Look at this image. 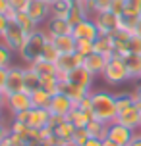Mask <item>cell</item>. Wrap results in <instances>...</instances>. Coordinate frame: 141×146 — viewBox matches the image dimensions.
I'll use <instances>...</instances> for the list:
<instances>
[{
    "instance_id": "obj_37",
    "label": "cell",
    "mask_w": 141,
    "mask_h": 146,
    "mask_svg": "<svg viewBox=\"0 0 141 146\" xmlns=\"http://www.w3.org/2000/svg\"><path fill=\"white\" fill-rule=\"evenodd\" d=\"M29 129H31V127L27 123H19V121H12V125H10V131L15 133V135H19L23 140H25V137H27Z\"/></svg>"
},
{
    "instance_id": "obj_14",
    "label": "cell",
    "mask_w": 141,
    "mask_h": 146,
    "mask_svg": "<svg viewBox=\"0 0 141 146\" xmlns=\"http://www.w3.org/2000/svg\"><path fill=\"white\" fill-rule=\"evenodd\" d=\"M64 79L68 81V83H72V85H75V87H81V88H87V90H91V87H93V75H91L87 69L83 66L75 67L74 71H70L64 77Z\"/></svg>"
},
{
    "instance_id": "obj_40",
    "label": "cell",
    "mask_w": 141,
    "mask_h": 146,
    "mask_svg": "<svg viewBox=\"0 0 141 146\" xmlns=\"http://www.w3.org/2000/svg\"><path fill=\"white\" fill-rule=\"evenodd\" d=\"M124 8H126V0H112L110 12H114L116 15H122L124 14Z\"/></svg>"
},
{
    "instance_id": "obj_31",
    "label": "cell",
    "mask_w": 141,
    "mask_h": 146,
    "mask_svg": "<svg viewBox=\"0 0 141 146\" xmlns=\"http://www.w3.org/2000/svg\"><path fill=\"white\" fill-rule=\"evenodd\" d=\"M29 67H33L35 71L41 75V77H45V75H58V69H56V64H50V62H45V60L41 58L37 62H33L29 64Z\"/></svg>"
},
{
    "instance_id": "obj_2",
    "label": "cell",
    "mask_w": 141,
    "mask_h": 146,
    "mask_svg": "<svg viewBox=\"0 0 141 146\" xmlns=\"http://www.w3.org/2000/svg\"><path fill=\"white\" fill-rule=\"evenodd\" d=\"M48 42V35L46 31H35L33 35L27 36V42L23 44V48L19 50V56H21L23 62H27V66L41 60L43 56V50H45V44Z\"/></svg>"
},
{
    "instance_id": "obj_26",
    "label": "cell",
    "mask_w": 141,
    "mask_h": 146,
    "mask_svg": "<svg viewBox=\"0 0 141 146\" xmlns=\"http://www.w3.org/2000/svg\"><path fill=\"white\" fill-rule=\"evenodd\" d=\"M60 77L58 75H45V77H41V88L46 90L50 96L58 94L60 92Z\"/></svg>"
},
{
    "instance_id": "obj_11",
    "label": "cell",
    "mask_w": 141,
    "mask_h": 146,
    "mask_svg": "<svg viewBox=\"0 0 141 146\" xmlns=\"http://www.w3.org/2000/svg\"><path fill=\"white\" fill-rule=\"evenodd\" d=\"M72 35L75 36V40H93L95 42L97 38L101 36V33H99V27L95 25V21H93V17H87V19H83L81 23H77V25H74V33Z\"/></svg>"
},
{
    "instance_id": "obj_3",
    "label": "cell",
    "mask_w": 141,
    "mask_h": 146,
    "mask_svg": "<svg viewBox=\"0 0 141 146\" xmlns=\"http://www.w3.org/2000/svg\"><path fill=\"white\" fill-rule=\"evenodd\" d=\"M103 79L108 85H120V83L130 79V73H128V67L124 64V58L114 56V58L108 60V64L104 67V73H103Z\"/></svg>"
},
{
    "instance_id": "obj_39",
    "label": "cell",
    "mask_w": 141,
    "mask_h": 146,
    "mask_svg": "<svg viewBox=\"0 0 141 146\" xmlns=\"http://www.w3.org/2000/svg\"><path fill=\"white\" fill-rule=\"evenodd\" d=\"M128 52L130 54H141V36L132 35L130 42H128Z\"/></svg>"
},
{
    "instance_id": "obj_42",
    "label": "cell",
    "mask_w": 141,
    "mask_h": 146,
    "mask_svg": "<svg viewBox=\"0 0 141 146\" xmlns=\"http://www.w3.org/2000/svg\"><path fill=\"white\" fill-rule=\"evenodd\" d=\"M10 19H8V15L6 14H0V38L4 36V33L8 31V27H10Z\"/></svg>"
},
{
    "instance_id": "obj_17",
    "label": "cell",
    "mask_w": 141,
    "mask_h": 146,
    "mask_svg": "<svg viewBox=\"0 0 141 146\" xmlns=\"http://www.w3.org/2000/svg\"><path fill=\"white\" fill-rule=\"evenodd\" d=\"M50 111L46 108H31V115H29V127L31 129H45L48 121H50Z\"/></svg>"
},
{
    "instance_id": "obj_47",
    "label": "cell",
    "mask_w": 141,
    "mask_h": 146,
    "mask_svg": "<svg viewBox=\"0 0 141 146\" xmlns=\"http://www.w3.org/2000/svg\"><path fill=\"white\" fill-rule=\"evenodd\" d=\"M6 100H8V94L0 90V111H4V108H6Z\"/></svg>"
},
{
    "instance_id": "obj_50",
    "label": "cell",
    "mask_w": 141,
    "mask_h": 146,
    "mask_svg": "<svg viewBox=\"0 0 141 146\" xmlns=\"http://www.w3.org/2000/svg\"><path fill=\"white\" fill-rule=\"evenodd\" d=\"M103 146H120V144H116V142H112L110 139H104V140H103Z\"/></svg>"
},
{
    "instance_id": "obj_18",
    "label": "cell",
    "mask_w": 141,
    "mask_h": 146,
    "mask_svg": "<svg viewBox=\"0 0 141 146\" xmlns=\"http://www.w3.org/2000/svg\"><path fill=\"white\" fill-rule=\"evenodd\" d=\"M60 92H64V94L70 96V98L75 102V106H77V102H79V100H83L87 94H91V90L81 88V87H75V85H72V83H68L66 79L60 81Z\"/></svg>"
},
{
    "instance_id": "obj_41",
    "label": "cell",
    "mask_w": 141,
    "mask_h": 146,
    "mask_svg": "<svg viewBox=\"0 0 141 146\" xmlns=\"http://www.w3.org/2000/svg\"><path fill=\"white\" fill-rule=\"evenodd\" d=\"M77 108L83 110V111H91V108H93V100H91V94H87L83 100H79L77 102Z\"/></svg>"
},
{
    "instance_id": "obj_25",
    "label": "cell",
    "mask_w": 141,
    "mask_h": 146,
    "mask_svg": "<svg viewBox=\"0 0 141 146\" xmlns=\"http://www.w3.org/2000/svg\"><path fill=\"white\" fill-rule=\"evenodd\" d=\"M85 129L89 131V137H93V139H101V140H104L106 137H108V123H103V121L91 119L89 125H87Z\"/></svg>"
},
{
    "instance_id": "obj_48",
    "label": "cell",
    "mask_w": 141,
    "mask_h": 146,
    "mask_svg": "<svg viewBox=\"0 0 141 146\" xmlns=\"http://www.w3.org/2000/svg\"><path fill=\"white\" fill-rule=\"evenodd\" d=\"M8 10H10L8 0H0V14H8Z\"/></svg>"
},
{
    "instance_id": "obj_24",
    "label": "cell",
    "mask_w": 141,
    "mask_h": 146,
    "mask_svg": "<svg viewBox=\"0 0 141 146\" xmlns=\"http://www.w3.org/2000/svg\"><path fill=\"white\" fill-rule=\"evenodd\" d=\"M23 73H25V92H33V90H37L41 88V75H39L33 67H23Z\"/></svg>"
},
{
    "instance_id": "obj_53",
    "label": "cell",
    "mask_w": 141,
    "mask_h": 146,
    "mask_svg": "<svg viewBox=\"0 0 141 146\" xmlns=\"http://www.w3.org/2000/svg\"><path fill=\"white\" fill-rule=\"evenodd\" d=\"M45 2H48V4L52 6V4H56V2H60V0H45Z\"/></svg>"
},
{
    "instance_id": "obj_21",
    "label": "cell",
    "mask_w": 141,
    "mask_h": 146,
    "mask_svg": "<svg viewBox=\"0 0 141 146\" xmlns=\"http://www.w3.org/2000/svg\"><path fill=\"white\" fill-rule=\"evenodd\" d=\"M14 23H17V25H19L27 35H33L35 31H39V23L35 21L27 12H17L15 17H14Z\"/></svg>"
},
{
    "instance_id": "obj_12",
    "label": "cell",
    "mask_w": 141,
    "mask_h": 146,
    "mask_svg": "<svg viewBox=\"0 0 141 146\" xmlns=\"http://www.w3.org/2000/svg\"><path fill=\"white\" fill-rule=\"evenodd\" d=\"M116 121L122 123V125H126V127H130L132 131H139L141 129V102H135L134 108L118 113Z\"/></svg>"
},
{
    "instance_id": "obj_29",
    "label": "cell",
    "mask_w": 141,
    "mask_h": 146,
    "mask_svg": "<svg viewBox=\"0 0 141 146\" xmlns=\"http://www.w3.org/2000/svg\"><path fill=\"white\" fill-rule=\"evenodd\" d=\"M89 17V12H87V8L83 6L81 2H77L72 6L70 10V15H68V21L72 23V25H77V23H81L83 19H87Z\"/></svg>"
},
{
    "instance_id": "obj_28",
    "label": "cell",
    "mask_w": 141,
    "mask_h": 146,
    "mask_svg": "<svg viewBox=\"0 0 141 146\" xmlns=\"http://www.w3.org/2000/svg\"><path fill=\"white\" fill-rule=\"evenodd\" d=\"M50 100H52V96L46 90H43V88H37V90L31 92V104H33V108H46L48 110Z\"/></svg>"
},
{
    "instance_id": "obj_33",
    "label": "cell",
    "mask_w": 141,
    "mask_h": 146,
    "mask_svg": "<svg viewBox=\"0 0 141 146\" xmlns=\"http://www.w3.org/2000/svg\"><path fill=\"white\" fill-rule=\"evenodd\" d=\"M75 52L81 54L83 58H87L89 54L95 52V42H93V40H83V38H81V40L75 42Z\"/></svg>"
},
{
    "instance_id": "obj_10",
    "label": "cell",
    "mask_w": 141,
    "mask_h": 146,
    "mask_svg": "<svg viewBox=\"0 0 141 146\" xmlns=\"http://www.w3.org/2000/svg\"><path fill=\"white\" fill-rule=\"evenodd\" d=\"M83 66V56L77 54V52H72V54H60L58 62H56V69H58V77L64 79L70 71H74L75 67Z\"/></svg>"
},
{
    "instance_id": "obj_1",
    "label": "cell",
    "mask_w": 141,
    "mask_h": 146,
    "mask_svg": "<svg viewBox=\"0 0 141 146\" xmlns=\"http://www.w3.org/2000/svg\"><path fill=\"white\" fill-rule=\"evenodd\" d=\"M91 100H93V119L103 121V123H114L118 117V110H116V94L104 92V90H97L91 92Z\"/></svg>"
},
{
    "instance_id": "obj_9",
    "label": "cell",
    "mask_w": 141,
    "mask_h": 146,
    "mask_svg": "<svg viewBox=\"0 0 141 146\" xmlns=\"http://www.w3.org/2000/svg\"><path fill=\"white\" fill-rule=\"evenodd\" d=\"M33 108V104H31V94L29 92H15V94H8V100H6V110L15 115V113H19V111H27V110Z\"/></svg>"
},
{
    "instance_id": "obj_35",
    "label": "cell",
    "mask_w": 141,
    "mask_h": 146,
    "mask_svg": "<svg viewBox=\"0 0 141 146\" xmlns=\"http://www.w3.org/2000/svg\"><path fill=\"white\" fill-rule=\"evenodd\" d=\"M122 15L139 17L141 15V0H126V8H124V14Z\"/></svg>"
},
{
    "instance_id": "obj_5",
    "label": "cell",
    "mask_w": 141,
    "mask_h": 146,
    "mask_svg": "<svg viewBox=\"0 0 141 146\" xmlns=\"http://www.w3.org/2000/svg\"><path fill=\"white\" fill-rule=\"evenodd\" d=\"M93 21L99 27V33L101 35H114L120 29V15H116L110 10L95 14L93 15Z\"/></svg>"
},
{
    "instance_id": "obj_4",
    "label": "cell",
    "mask_w": 141,
    "mask_h": 146,
    "mask_svg": "<svg viewBox=\"0 0 141 146\" xmlns=\"http://www.w3.org/2000/svg\"><path fill=\"white\" fill-rule=\"evenodd\" d=\"M27 36H29V35H27L17 23L12 21V23H10V27H8V31L4 33V36H2L0 40L6 44L12 52H19L23 48V44L27 42Z\"/></svg>"
},
{
    "instance_id": "obj_54",
    "label": "cell",
    "mask_w": 141,
    "mask_h": 146,
    "mask_svg": "<svg viewBox=\"0 0 141 146\" xmlns=\"http://www.w3.org/2000/svg\"><path fill=\"white\" fill-rule=\"evenodd\" d=\"M70 2H74V4H77V2H81V0H70Z\"/></svg>"
},
{
    "instance_id": "obj_49",
    "label": "cell",
    "mask_w": 141,
    "mask_h": 146,
    "mask_svg": "<svg viewBox=\"0 0 141 146\" xmlns=\"http://www.w3.org/2000/svg\"><path fill=\"white\" fill-rule=\"evenodd\" d=\"M135 36H141V17L137 19V25H135V31H134Z\"/></svg>"
},
{
    "instance_id": "obj_20",
    "label": "cell",
    "mask_w": 141,
    "mask_h": 146,
    "mask_svg": "<svg viewBox=\"0 0 141 146\" xmlns=\"http://www.w3.org/2000/svg\"><path fill=\"white\" fill-rule=\"evenodd\" d=\"M52 42H54V46L58 48L60 54H72V52H75V36L74 35H62V36H54V38H50Z\"/></svg>"
},
{
    "instance_id": "obj_16",
    "label": "cell",
    "mask_w": 141,
    "mask_h": 146,
    "mask_svg": "<svg viewBox=\"0 0 141 146\" xmlns=\"http://www.w3.org/2000/svg\"><path fill=\"white\" fill-rule=\"evenodd\" d=\"M106 64H108V58L103 56V54H99V52H93V54H89L87 58H83V67H85L93 77L103 75Z\"/></svg>"
},
{
    "instance_id": "obj_36",
    "label": "cell",
    "mask_w": 141,
    "mask_h": 146,
    "mask_svg": "<svg viewBox=\"0 0 141 146\" xmlns=\"http://www.w3.org/2000/svg\"><path fill=\"white\" fill-rule=\"evenodd\" d=\"M0 67H12V50L0 42Z\"/></svg>"
},
{
    "instance_id": "obj_38",
    "label": "cell",
    "mask_w": 141,
    "mask_h": 146,
    "mask_svg": "<svg viewBox=\"0 0 141 146\" xmlns=\"http://www.w3.org/2000/svg\"><path fill=\"white\" fill-rule=\"evenodd\" d=\"M8 6H10V10H14L15 14L17 12H27L29 0H8Z\"/></svg>"
},
{
    "instance_id": "obj_51",
    "label": "cell",
    "mask_w": 141,
    "mask_h": 146,
    "mask_svg": "<svg viewBox=\"0 0 141 146\" xmlns=\"http://www.w3.org/2000/svg\"><path fill=\"white\" fill-rule=\"evenodd\" d=\"M135 98H137V102H141V85L137 87V90H135Z\"/></svg>"
},
{
    "instance_id": "obj_13",
    "label": "cell",
    "mask_w": 141,
    "mask_h": 146,
    "mask_svg": "<svg viewBox=\"0 0 141 146\" xmlns=\"http://www.w3.org/2000/svg\"><path fill=\"white\" fill-rule=\"evenodd\" d=\"M45 31L48 35V38H54V36H62V35H72L74 25L68 19H62V17H48Z\"/></svg>"
},
{
    "instance_id": "obj_32",
    "label": "cell",
    "mask_w": 141,
    "mask_h": 146,
    "mask_svg": "<svg viewBox=\"0 0 141 146\" xmlns=\"http://www.w3.org/2000/svg\"><path fill=\"white\" fill-rule=\"evenodd\" d=\"M41 58L45 60V62H50V64H56V62H58L60 52H58V48L54 46V42H52L50 38H48V42L45 44V50H43V56H41Z\"/></svg>"
},
{
    "instance_id": "obj_23",
    "label": "cell",
    "mask_w": 141,
    "mask_h": 146,
    "mask_svg": "<svg viewBox=\"0 0 141 146\" xmlns=\"http://www.w3.org/2000/svg\"><path fill=\"white\" fill-rule=\"evenodd\" d=\"M66 119H68V121H72V123L79 129V127H87V125H89V121L93 119V113H91V111H83V110H79L77 106H75L74 111H72Z\"/></svg>"
},
{
    "instance_id": "obj_55",
    "label": "cell",
    "mask_w": 141,
    "mask_h": 146,
    "mask_svg": "<svg viewBox=\"0 0 141 146\" xmlns=\"http://www.w3.org/2000/svg\"><path fill=\"white\" fill-rule=\"evenodd\" d=\"M0 146H4V144H2V142H0Z\"/></svg>"
},
{
    "instance_id": "obj_22",
    "label": "cell",
    "mask_w": 141,
    "mask_h": 146,
    "mask_svg": "<svg viewBox=\"0 0 141 146\" xmlns=\"http://www.w3.org/2000/svg\"><path fill=\"white\" fill-rule=\"evenodd\" d=\"M124 64L128 67L130 79H141V54H126Z\"/></svg>"
},
{
    "instance_id": "obj_7",
    "label": "cell",
    "mask_w": 141,
    "mask_h": 146,
    "mask_svg": "<svg viewBox=\"0 0 141 146\" xmlns=\"http://www.w3.org/2000/svg\"><path fill=\"white\" fill-rule=\"evenodd\" d=\"M135 137V131H132L130 127L126 125L118 123V121H114V123L108 125V137L106 139H110L112 142H116L120 146H128Z\"/></svg>"
},
{
    "instance_id": "obj_8",
    "label": "cell",
    "mask_w": 141,
    "mask_h": 146,
    "mask_svg": "<svg viewBox=\"0 0 141 146\" xmlns=\"http://www.w3.org/2000/svg\"><path fill=\"white\" fill-rule=\"evenodd\" d=\"M25 90V73L23 67L12 66L8 67V83H6V94H15V92H23Z\"/></svg>"
},
{
    "instance_id": "obj_46",
    "label": "cell",
    "mask_w": 141,
    "mask_h": 146,
    "mask_svg": "<svg viewBox=\"0 0 141 146\" xmlns=\"http://www.w3.org/2000/svg\"><path fill=\"white\" fill-rule=\"evenodd\" d=\"M83 146H103V140H101V139H93V137H91Z\"/></svg>"
},
{
    "instance_id": "obj_15",
    "label": "cell",
    "mask_w": 141,
    "mask_h": 146,
    "mask_svg": "<svg viewBox=\"0 0 141 146\" xmlns=\"http://www.w3.org/2000/svg\"><path fill=\"white\" fill-rule=\"evenodd\" d=\"M27 14L41 25L43 21H48V17H50V4L45 0H29Z\"/></svg>"
},
{
    "instance_id": "obj_43",
    "label": "cell",
    "mask_w": 141,
    "mask_h": 146,
    "mask_svg": "<svg viewBox=\"0 0 141 146\" xmlns=\"http://www.w3.org/2000/svg\"><path fill=\"white\" fill-rule=\"evenodd\" d=\"M29 115H31V110H27V111H19V113L14 115V121H19V123H27L29 125Z\"/></svg>"
},
{
    "instance_id": "obj_6",
    "label": "cell",
    "mask_w": 141,
    "mask_h": 146,
    "mask_svg": "<svg viewBox=\"0 0 141 146\" xmlns=\"http://www.w3.org/2000/svg\"><path fill=\"white\" fill-rule=\"evenodd\" d=\"M75 108V102L64 92H58V94L52 96L50 106H48V111L52 115H60V117H68Z\"/></svg>"
},
{
    "instance_id": "obj_44",
    "label": "cell",
    "mask_w": 141,
    "mask_h": 146,
    "mask_svg": "<svg viewBox=\"0 0 141 146\" xmlns=\"http://www.w3.org/2000/svg\"><path fill=\"white\" fill-rule=\"evenodd\" d=\"M6 83H8V67H0V90H6Z\"/></svg>"
},
{
    "instance_id": "obj_19",
    "label": "cell",
    "mask_w": 141,
    "mask_h": 146,
    "mask_svg": "<svg viewBox=\"0 0 141 146\" xmlns=\"http://www.w3.org/2000/svg\"><path fill=\"white\" fill-rule=\"evenodd\" d=\"M95 52L106 56L108 60L114 58L116 52H114V38H112V35H101L99 36L95 40Z\"/></svg>"
},
{
    "instance_id": "obj_30",
    "label": "cell",
    "mask_w": 141,
    "mask_h": 146,
    "mask_svg": "<svg viewBox=\"0 0 141 146\" xmlns=\"http://www.w3.org/2000/svg\"><path fill=\"white\" fill-rule=\"evenodd\" d=\"M72 6H74V2H70V0H60V2H56V4H52L50 6V17H62V19H68Z\"/></svg>"
},
{
    "instance_id": "obj_45",
    "label": "cell",
    "mask_w": 141,
    "mask_h": 146,
    "mask_svg": "<svg viewBox=\"0 0 141 146\" xmlns=\"http://www.w3.org/2000/svg\"><path fill=\"white\" fill-rule=\"evenodd\" d=\"M10 133H12V131H10V127H8L6 123L0 125V142H2L4 139H8V137H10Z\"/></svg>"
},
{
    "instance_id": "obj_34",
    "label": "cell",
    "mask_w": 141,
    "mask_h": 146,
    "mask_svg": "<svg viewBox=\"0 0 141 146\" xmlns=\"http://www.w3.org/2000/svg\"><path fill=\"white\" fill-rule=\"evenodd\" d=\"M89 131L85 129V127H75V133H74V137H72V146H83L87 140H89Z\"/></svg>"
},
{
    "instance_id": "obj_52",
    "label": "cell",
    "mask_w": 141,
    "mask_h": 146,
    "mask_svg": "<svg viewBox=\"0 0 141 146\" xmlns=\"http://www.w3.org/2000/svg\"><path fill=\"white\" fill-rule=\"evenodd\" d=\"M2 123H6V119H4V113L0 111V125H2Z\"/></svg>"
},
{
    "instance_id": "obj_27",
    "label": "cell",
    "mask_w": 141,
    "mask_h": 146,
    "mask_svg": "<svg viewBox=\"0 0 141 146\" xmlns=\"http://www.w3.org/2000/svg\"><path fill=\"white\" fill-rule=\"evenodd\" d=\"M135 102H137L135 92H122V94H116V110H118V113L134 108Z\"/></svg>"
}]
</instances>
